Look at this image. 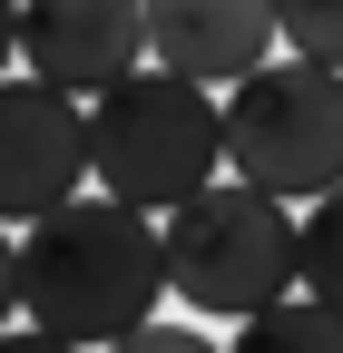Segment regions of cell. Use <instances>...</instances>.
Wrapping results in <instances>:
<instances>
[{
  "mask_svg": "<svg viewBox=\"0 0 343 353\" xmlns=\"http://www.w3.org/2000/svg\"><path fill=\"white\" fill-rule=\"evenodd\" d=\"M304 294L343 314V196L304 206Z\"/></svg>",
  "mask_w": 343,
  "mask_h": 353,
  "instance_id": "cell-10",
  "label": "cell"
},
{
  "mask_svg": "<svg viewBox=\"0 0 343 353\" xmlns=\"http://www.w3.org/2000/svg\"><path fill=\"white\" fill-rule=\"evenodd\" d=\"M20 59L39 88L98 108L118 79L147 69V10H127V0H39V10H20Z\"/></svg>",
  "mask_w": 343,
  "mask_h": 353,
  "instance_id": "cell-6",
  "label": "cell"
},
{
  "mask_svg": "<svg viewBox=\"0 0 343 353\" xmlns=\"http://www.w3.org/2000/svg\"><path fill=\"white\" fill-rule=\"evenodd\" d=\"M304 285V216L255 196V187H206L196 206L167 216V294L187 314H284Z\"/></svg>",
  "mask_w": 343,
  "mask_h": 353,
  "instance_id": "cell-3",
  "label": "cell"
},
{
  "mask_svg": "<svg viewBox=\"0 0 343 353\" xmlns=\"http://www.w3.org/2000/svg\"><path fill=\"white\" fill-rule=\"evenodd\" d=\"M275 39H284V59L343 79V0H284V10H275Z\"/></svg>",
  "mask_w": 343,
  "mask_h": 353,
  "instance_id": "cell-9",
  "label": "cell"
},
{
  "mask_svg": "<svg viewBox=\"0 0 343 353\" xmlns=\"http://www.w3.org/2000/svg\"><path fill=\"white\" fill-rule=\"evenodd\" d=\"M157 294H167V226H147L118 196H79L20 236V314L30 334H50L69 353L79 343L118 353L127 334L167 324Z\"/></svg>",
  "mask_w": 343,
  "mask_h": 353,
  "instance_id": "cell-1",
  "label": "cell"
},
{
  "mask_svg": "<svg viewBox=\"0 0 343 353\" xmlns=\"http://www.w3.org/2000/svg\"><path fill=\"white\" fill-rule=\"evenodd\" d=\"M226 353H343V314H333V304H314V294H294L284 314L236 324V343H226Z\"/></svg>",
  "mask_w": 343,
  "mask_h": 353,
  "instance_id": "cell-8",
  "label": "cell"
},
{
  "mask_svg": "<svg viewBox=\"0 0 343 353\" xmlns=\"http://www.w3.org/2000/svg\"><path fill=\"white\" fill-rule=\"evenodd\" d=\"M89 157H98V196L138 206V216H177L206 187H226L216 176L226 167V99H206L167 69H138L89 108Z\"/></svg>",
  "mask_w": 343,
  "mask_h": 353,
  "instance_id": "cell-2",
  "label": "cell"
},
{
  "mask_svg": "<svg viewBox=\"0 0 343 353\" xmlns=\"http://www.w3.org/2000/svg\"><path fill=\"white\" fill-rule=\"evenodd\" d=\"M89 108L39 79H0V226H50L89 196Z\"/></svg>",
  "mask_w": 343,
  "mask_h": 353,
  "instance_id": "cell-5",
  "label": "cell"
},
{
  "mask_svg": "<svg viewBox=\"0 0 343 353\" xmlns=\"http://www.w3.org/2000/svg\"><path fill=\"white\" fill-rule=\"evenodd\" d=\"M10 59H20V10H0V79H10Z\"/></svg>",
  "mask_w": 343,
  "mask_h": 353,
  "instance_id": "cell-14",
  "label": "cell"
},
{
  "mask_svg": "<svg viewBox=\"0 0 343 353\" xmlns=\"http://www.w3.org/2000/svg\"><path fill=\"white\" fill-rule=\"evenodd\" d=\"M10 314H20V236L0 226V334H10Z\"/></svg>",
  "mask_w": 343,
  "mask_h": 353,
  "instance_id": "cell-12",
  "label": "cell"
},
{
  "mask_svg": "<svg viewBox=\"0 0 343 353\" xmlns=\"http://www.w3.org/2000/svg\"><path fill=\"white\" fill-rule=\"evenodd\" d=\"M0 353H69V343H50V334H30V324H10V334H0Z\"/></svg>",
  "mask_w": 343,
  "mask_h": 353,
  "instance_id": "cell-13",
  "label": "cell"
},
{
  "mask_svg": "<svg viewBox=\"0 0 343 353\" xmlns=\"http://www.w3.org/2000/svg\"><path fill=\"white\" fill-rule=\"evenodd\" d=\"M118 353H226V343H206L196 324H147V334H127Z\"/></svg>",
  "mask_w": 343,
  "mask_h": 353,
  "instance_id": "cell-11",
  "label": "cell"
},
{
  "mask_svg": "<svg viewBox=\"0 0 343 353\" xmlns=\"http://www.w3.org/2000/svg\"><path fill=\"white\" fill-rule=\"evenodd\" d=\"M226 167L236 187L275 206H324L343 196V79L275 59L265 79H245L226 99Z\"/></svg>",
  "mask_w": 343,
  "mask_h": 353,
  "instance_id": "cell-4",
  "label": "cell"
},
{
  "mask_svg": "<svg viewBox=\"0 0 343 353\" xmlns=\"http://www.w3.org/2000/svg\"><path fill=\"white\" fill-rule=\"evenodd\" d=\"M275 10L265 0H157L147 10V69H167V79H187V88H206V99H236L245 79H265L275 69Z\"/></svg>",
  "mask_w": 343,
  "mask_h": 353,
  "instance_id": "cell-7",
  "label": "cell"
}]
</instances>
